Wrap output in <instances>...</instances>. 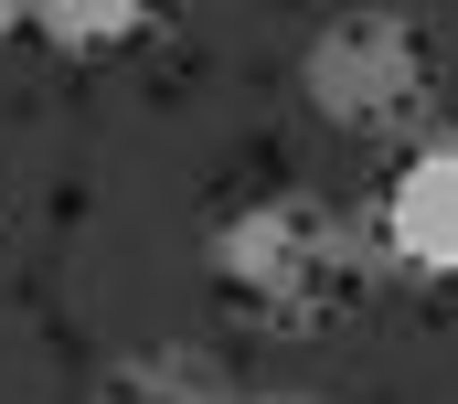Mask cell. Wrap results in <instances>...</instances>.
<instances>
[{
  "label": "cell",
  "mask_w": 458,
  "mask_h": 404,
  "mask_svg": "<svg viewBox=\"0 0 458 404\" xmlns=\"http://www.w3.org/2000/svg\"><path fill=\"white\" fill-rule=\"evenodd\" d=\"M373 266L394 277H427V288H458V139H427L384 171V202H373Z\"/></svg>",
  "instance_id": "3"
},
{
  "label": "cell",
  "mask_w": 458,
  "mask_h": 404,
  "mask_svg": "<svg viewBox=\"0 0 458 404\" xmlns=\"http://www.w3.org/2000/svg\"><path fill=\"white\" fill-rule=\"evenodd\" d=\"M11 32H21V11H11V0H0V43H11Z\"/></svg>",
  "instance_id": "7"
},
{
  "label": "cell",
  "mask_w": 458,
  "mask_h": 404,
  "mask_svg": "<svg viewBox=\"0 0 458 404\" xmlns=\"http://www.w3.org/2000/svg\"><path fill=\"white\" fill-rule=\"evenodd\" d=\"M234 404H331V394H310V383H245Z\"/></svg>",
  "instance_id": "6"
},
{
  "label": "cell",
  "mask_w": 458,
  "mask_h": 404,
  "mask_svg": "<svg viewBox=\"0 0 458 404\" xmlns=\"http://www.w3.org/2000/svg\"><path fill=\"white\" fill-rule=\"evenodd\" d=\"M234 394H245V383H234L214 351H171V341H160V351H117L86 404H234Z\"/></svg>",
  "instance_id": "4"
},
{
  "label": "cell",
  "mask_w": 458,
  "mask_h": 404,
  "mask_svg": "<svg viewBox=\"0 0 458 404\" xmlns=\"http://www.w3.org/2000/svg\"><path fill=\"white\" fill-rule=\"evenodd\" d=\"M21 32H43L54 54H117V43H149L160 11H139V0H54V11H21Z\"/></svg>",
  "instance_id": "5"
},
{
  "label": "cell",
  "mask_w": 458,
  "mask_h": 404,
  "mask_svg": "<svg viewBox=\"0 0 458 404\" xmlns=\"http://www.w3.org/2000/svg\"><path fill=\"white\" fill-rule=\"evenodd\" d=\"M214 288L234 319H256L277 341H320L373 299V245L320 192H256L214 223Z\"/></svg>",
  "instance_id": "1"
},
{
  "label": "cell",
  "mask_w": 458,
  "mask_h": 404,
  "mask_svg": "<svg viewBox=\"0 0 458 404\" xmlns=\"http://www.w3.org/2000/svg\"><path fill=\"white\" fill-rule=\"evenodd\" d=\"M299 97H310V117H331L352 139L416 128L427 97H437V43H427V21H405V11H342V21L310 32Z\"/></svg>",
  "instance_id": "2"
}]
</instances>
